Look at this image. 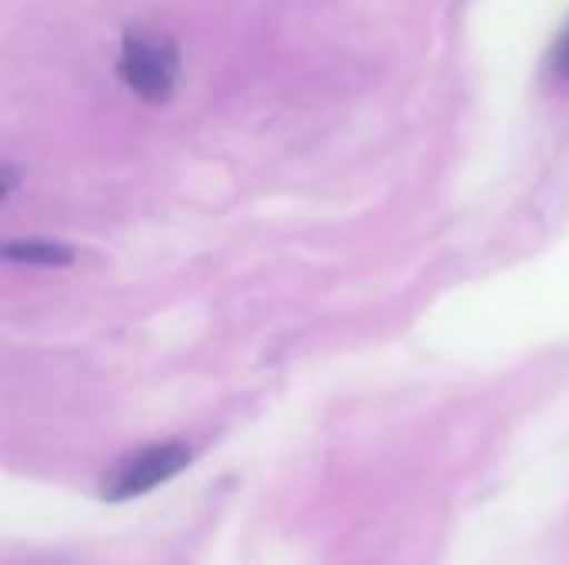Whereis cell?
<instances>
[{
    "instance_id": "obj_4",
    "label": "cell",
    "mask_w": 569,
    "mask_h": 565,
    "mask_svg": "<svg viewBox=\"0 0 569 565\" xmlns=\"http://www.w3.org/2000/svg\"><path fill=\"white\" fill-rule=\"evenodd\" d=\"M550 73L560 80V83H569V27L557 37L553 50H550Z\"/></svg>"
},
{
    "instance_id": "obj_1",
    "label": "cell",
    "mask_w": 569,
    "mask_h": 565,
    "mask_svg": "<svg viewBox=\"0 0 569 565\" xmlns=\"http://www.w3.org/2000/svg\"><path fill=\"white\" fill-rule=\"evenodd\" d=\"M117 77L147 103L167 100L177 80L173 43L153 33H130L117 57Z\"/></svg>"
},
{
    "instance_id": "obj_3",
    "label": "cell",
    "mask_w": 569,
    "mask_h": 565,
    "mask_svg": "<svg viewBox=\"0 0 569 565\" xmlns=\"http://www.w3.org/2000/svg\"><path fill=\"white\" fill-rule=\"evenodd\" d=\"M3 260L27 263V266H67L73 253L53 240H13L3 246Z\"/></svg>"
},
{
    "instance_id": "obj_2",
    "label": "cell",
    "mask_w": 569,
    "mask_h": 565,
    "mask_svg": "<svg viewBox=\"0 0 569 565\" xmlns=\"http://www.w3.org/2000/svg\"><path fill=\"white\" fill-rule=\"evenodd\" d=\"M190 460V450L180 443H163V446H150L137 456H130L117 476L107 483V500H133L143 496L150 490H157L160 483H167L173 473H180Z\"/></svg>"
}]
</instances>
